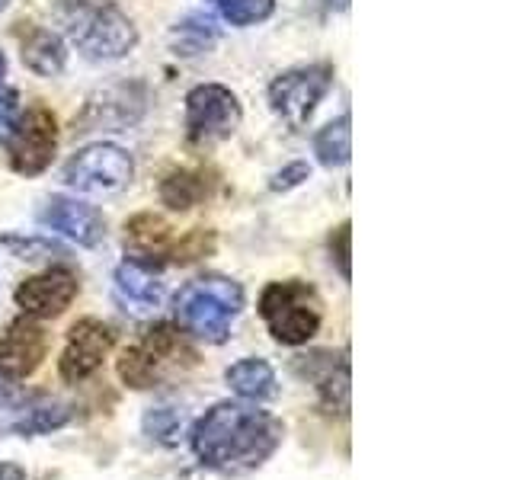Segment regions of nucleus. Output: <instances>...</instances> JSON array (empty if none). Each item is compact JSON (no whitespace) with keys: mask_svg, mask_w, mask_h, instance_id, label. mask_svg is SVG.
<instances>
[{"mask_svg":"<svg viewBox=\"0 0 512 480\" xmlns=\"http://www.w3.org/2000/svg\"><path fill=\"white\" fill-rule=\"evenodd\" d=\"M71 423V410L68 407H36L29 410L26 416H20L10 429L16 432V436H48V432H58Z\"/></svg>","mask_w":512,"mask_h":480,"instance_id":"393cba45","label":"nucleus"},{"mask_svg":"<svg viewBox=\"0 0 512 480\" xmlns=\"http://www.w3.org/2000/svg\"><path fill=\"white\" fill-rule=\"evenodd\" d=\"M16 119H20V93L10 87H0V144H10Z\"/></svg>","mask_w":512,"mask_h":480,"instance_id":"c756f323","label":"nucleus"},{"mask_svg":"<svg viewBox=\"0 0 512 480\" xmlns=\"http://www.w3.org/2000/svg\"><path fill=\"white\" fill-rule=\"evenodd\" d=\"M215 247H218L215 231H208V228H192V231H186L183 237H176V240H173L167 263H173V266L199 263V260H208V256L215 253Z\"/></svg>","mask_w":512,"mask_h":480,"instance_id":"5701e85b","label":"nucleus"},{"mask_svg":"<svg viewBox=\"0 0 512 480\" xmlns=\"http://www.w3.org/2000/svg\"><path fill=\"white\" fill-rule=\"evenodd\" d=\"M80 292V282L68 266H48L39 276H29L16 285L13 301L23 314L36 320H55L71 308Z\"/></svg>","mask_w":512,"mask_h":480,"instance_id":"9b49d317","label":"nucleus"},{"mask_svg":"<svg viewBox=\"0 0 512 480\" xmlns=\"http://www.w3.org/2000/svg\"><path fill=\"white\" fill-rule=\"evenodd\" d=\"M330 253H333V263L340 269V276L349 282L352 279V224L343 221L340 228L333 231L330 237Z\"/></svg>","mask_w":512,"mask_h":480,"instance_id":"c85d7f7f","label":"nucleus"},{"mask_svg":"<svg viewBox=\"0 0 512 480\" xmlns=\"http://www.w3.org/2000/svg\"><path fill=\"white\" fill-rule=\"evenodd\" d=\"M218 32L212 20H199V16H189V20L176 23L173 29V45L180 48L176 55H202L215 45Z\"/></svg>","mask_w":512,"mask_h":480,"instance_id":"b1692460","label":"nucleus"},{"mask_svg":"<svg viewBox=\"0 0 512 480\" xmlns=\"http://www.w3.org/2000/svg\"><path fill=\"white\" fill-rule=\"evenodd\" d=\"M141 343L154 352L164 372L167 368L170 372H183V368L199 365V349L189 343L186 330L176 324H154L151 330H144Z\"/></svg>","mask_w":512,"mask_h":480,"instance_id":"a211bd4d","label":"nucleus"},{"mask_svg":"<svg viewBox=\"0 0 512 480\" xmlns=\"http://www.w3.org/2000/svg\"><path fill=\"white\" fill-rule=\"evenodd\" d=\"M116 292L122 304H132V311H151L164 301V282L151 263L125 260L116 266Z\"/></svg>","mask_w":512,"mask_h":480,"instance_id":"f3484780","label":"nucleus"},{"mask_svg":"<svg viewBox=\"0 0 512 480\" xmlns=\"http://www.w3.org/2000/svg\"><path fill=\"white\" fill-rule=\"evenodd\" d=\"M0 244H4L13 256H20L26 263H52V260H61L64 247L52 244V240H42V237H16V234H4L0 237Z\"/></svg>","mask_w":512,"mask_h":480,"instance_id":"bb28decb","label":"nucleus"},{"mask_svg":"<svg viewBox=\"0 0 512 480\" xmlns=\"http://www.w3.org/2000/svg\"><path fill=\"white\" fill-rule=\"evenodd\" d=\"M39 221L80 247H100L106 240V218L96 212L93 205L77 202V199L52 196L39 212Z\"/></svg>","mask_w":512,"mask_h":480,"instance_id":"ddd939ff","label":"nucleus"},{"mask_svg":"<svg viewBox=\"0 0 512 480\" xmlns=\"http://www.w3.org/2000/svg\"><path fill=\"white\" fill-rule=\"evenodd\" d=\"M116 346V330L100 317H80L71 324L68 340H64L61 359H58V375L68 384H80L90 375L100 372L103 359Z\"/></svg>","mask_w":512,"mask_h":480,"instance_id":"9d476101","label":"nucleus"},{"mask_svg":"<svg viewBox=\"0 0 512 480\" xmlns=\"http://www.w3.org/2000/svg\"><path fill=\"white\" fill-rule=\"evenodd\" d=\"M135 176V160L119 144L96 141L80 148L68 164H64V183L77 192H119L132 183Z\"/></svg>","mask_w":512,"mask_h":480,"instance_id":"423d86ee","label":"nucleus"},{"mask_svg":"<svg viewBox=\"0 0 512 480\" xmlns=\"http://www.w3.org/2000/svg\"><path fill=\"white\" fill-rule=\"evenodd\" d=\"M141 429H144V436L160 442V445H176L180 442L183 420H180V413L170 410V407H151L148 413H144Z\"/></svg>","mask_w":512,"mask_h":480,"instance_id":"cd10ccee","label":"nucleus"},{"mask_svg":"<svg viewBox=\"0 0 512 480\" xmlns=\"http://www.w3.org/2000/svg\"><path fill=\"white\" fill-rule=\"evenodd\" d=\"M244 311V288L224 276H202L186 282L173 298L176 324L186 336L221 346L231 340V320Z\"/></svg>","mask_w":512,"mask_h":480,"instance_id":"7ed1b4c3","label":"nucleus"},{"mask_svg":"<svg viewBox=\"0 0 512 480\" xmlns=\"http://www.w3.org/2000/svg\"><path fill=\"white\" fill-rule=\"evenodd\" d=\"M58 26L90 61H119L135 52L138 29L112 0H58Z\"/></svg>","mask_w":512,"mask_h":480,"instance_id":"f03ea898","label":"nucleus"},{"mask_svg":"<svg viewBox=\"0 0 512 480\" xmlns=\"http://www.w3.org/2000/svg\"><path fill=\"white\" fill-rule=\"evenodd\" d=\"M324 4H327L330 10H336V13H343V10H349V0H324Z\"/></svg>","mask_w":512,"mask_h":480,"instance_id":"473e14b6","label":"nucleus"},{"mask_svg":"<svg viewBox=\"0 0 512 480\" xmlns=\"http://www.w3.org/2000/svg\"><path fill=\"white\" fill-rule=\"evenodd\" d=\"M48 352V333L36 317L20 314L0 333V378L26 381Z\"/></svg>","mask_w":512,"mask_h":480,"instance_id":"f8f14e48","label":"nucleus"},{"mask_svg":"<svg viewBox=\"0 0 512 480\" xmlns=\"http://www.w3.org/2000/svg\"><path fill=\"white\" fill-rule=\"evenodd\" d=\"M215 189V176L208 170H173L160 183V202L170 212H186V208L205 202Z\"/></svg>","mask_w":512,"mask_h":480,"instance_id":"aec40b11","label":"nucleus"},{"mask_svg":"<svg viewBox=\"0 0 512 480\" xmlns=\"http://www.w3.org/2000/svg\"><path fill=\"white\" fill-rule=\"evenodd\" d=\"M173 224L167 218H160L154 212H141L135 218L125 221V253L128 260H141V263H167L170 247H173Z\"/></svg>","mask_w":512,"mask_h":480,"instance_id":"2eb2a0df","label":"nucleus"},{"mask_svg":"<svg viewBox=\"0 0 512 480\" xmlns=\"http://www.w3.org/2000/svg\"><path fill=\"white\" fill-rule=\"evenodd\" d=\"M20 55L23 64L39 77H58L68 64V48H64L61 36L52 29H42L36 23H26L20 32Z\"/></svg>","mask_w":512,"mask_h":480,"instance_id":"dca6fc26","label":"nucleus"},{"mask_svg":"<svg viewBox=\"0 0 512 480\" xmlns=\"http://www.w3.org/2000/svg\"><path fill=\"white\" fill-rule=\"evenodd\" d=\"M231 26H256L272 16L276 0H208Z\"/></svg>","mask_w":512,"mask_h":480,"instance_id":"a878e982","label":"nucleus"},{"mask_svg":"<svg viewBox=\"0 0 512 480\" xmlns=\"http://www.w3.org/2000/svg\"><path fill=\"white\" fill-rule=\"evenodd\" d=\"M285 426L253 400H221L208 407L189 432V448L202 468L218 474H250L279 452Z\"/></svg>","mask_w":512,"mask_h":480,"instance_id":"f257e3e1","label":"nucleus"},{"mask_svg":"<svg viewBox=\"0 0 512 480\" xmlns=\"http://www.w3.org/2000/svg\"><path fill=\"white\" fill-rule=\"evenodd\" d=\"M314 154L324 167H343L349 164V154H352V122L349 116L333 119L330 125H324L320 132L314 135Z\"/></svg>","mask_w":512,"mask_h":480,"instance_id":"4be33fe9","label":"nucleus"},{"mask_svg":"<svg viewBox=\"0 0 512 480\" xmlns=\"http://www.w3.org/2000/svg\"><path fill=\"white\" fill-rule=\"evenodd\" d=\"M10 7V0H0V10H7Z\"/></svg>","mask_w":512,"mask_h":480,"instance_id":"c9c22d12","label":"nucleus"},{"mask_svg":"<svg viewBox=\"0 0 512 480\" xmlns=\"http://www.w3.org/2000/svg\"><path fill=\"white\" fill-rule=\"evenodd\" d=\"M116 372H119L122 384H128V388H135V391H148V388H154V384H160V378H164V368H160L157 356L141 340L122 349V356L116 362Z\"/></svg>","mask_w":512,"mask_h":480,"instance_id":"412c9836","label":"nucleus"},{"mask_svg":"<svg viewBox=\"0 0 512 480\" xmlns=\"http://www.w3.org/2000/svg\"><path fill=\"white\" fill-rule=\"evenodd\" d=\"M308 176H311V167L304 164V160H295V164H288L285 170H279L276 176H272L269 189H272V192H288V189L301 186L304 180H308Z\"/></svg>","mask_w":512,"mask_h":480,"instance_id":"7c9ffc66","label":"nucleus"},{"mask_svg":"<svg viewBox=\"0 0 512 480\" xmlns=\"http://www.w3.org/2000/svg\"><path fill=\"white\" fill-rule=\"evenodd\" d=\"M224 381L231 384V391L240 400H253V404H260V400H272L279 394L276 372H272V365L266 359H240V362H234L228 372H224Z\"/></svg>","mask_w":512,"mask_h":480,"instance_id":"6ab92c4d","label":"nucleus"},{"mask_svg":"<svg viewBox=\"0 0 512 480\" xmlns=\"http://www.w3.org/2000/svg\"><path fill=\"white\" fill-rule=\"evenodd\" d=\"M240 119H244V109L228 87L199 84L186 93V138L196 148L228 141L237 132Z\"/></svg>","mask_w":512,"mask_h":480,"instance_id":"39448f33","label":"nucleus"},{"mask_svg":"<svg viewBox=\"0 0 512 480\" xmlns=\"http://www.w3.org/2000/svg\"><path fill=\"white\" fill-rule=\"evenodd\" d=\"M330 87H333V64L327 61L301 64V68H292L272 80L269 106L292 128H301L314 116L317 103L324 100Z\"/></svg>","mask_w":512,"mask_h":480,"instance_id":"0eeeda50","label":"nucleus"},{"mask_svg":"<svg viewBox=\"0 0 512 480\" xmlns=\"http://www.w3.org/2000/svg\"><path fill=\"white\" fill-rule=\"evenodd\" d=\"M256 311H260L272 340L282 346L311 343L320 324H324V304H320L317 288L301 279L269 282L263 288Z\"/></svg>","mask_w":512,"mask_h":480,"instance_id":"20e7f679","label":"nucleus"},{"mask_svg":"<svg viewBox=\"0 0 512 480\" xmlns=\"http://www.w3.org/2000/svg\"><path fill=\"white\" fill-rule=\"evenodd\" d=\"M298 372L317 384L320 404L330 413L336 410L340 416H349V362L346 356H330V352H311V356L298 359Z\"/></svg>","mask_w":512,"mask_h":480,"instance_id":"4468645a","label":"nucleus"},{"mask_svg":"<svg viewBox=\"0 0 512 480\" xmlns=\"http://www.w3.org/2000/svg\"><path fill=\"white\" fill-rule=\"evenodd\" d=\"M7 151H10V167L23 176H39L52 164V157L58 151V119L52 116V109L29 106L26 112H20Z\"/></svg>","mask_w":512,"mask_h":480,"instance_id":"6e6552de","label":"nucleus"},{"mask_svg":"<svg viewBox=\"0 0 512 480\" xmlns=\"http://www.w3.org/2000/svg\"><path fill=\"white\" fill-rule=\"evenodd\" d=\"M0 480H29L26 468L16 461H0Z\"/></svg>","mask_w":512,"mask_h":480,"instance_id":"2f4dec72","label":"nucleus"},{"mask_svg":"<svg viewBox=\"0 0 512 480\" xmlns=\"http://www.w3.org/2000/svg\"><path fill=\"white\" fill-rule=\"evenodd\" d=\"M4 381H7V378H0V407H4V404H10V397H13V394H10V388H7Z\"/></svg>","mask_w":512,"mask_h":480,"instance_id":"72a5a7b5","label":"nucleus"},{"mask_svg":"<svg viewBox=\"0 0 512 480\" xmlns=\"http://www.w3.org/2000/svg\"><path fill=\"white\" fill-rule=\"evenodd\" d=\"M4 74H7V58H4V52H0V80H4Z\"/></svg>","mask_w":512,"mask_h":480,"instance_id":"f704fd0d","label":"nucleus"},{"mask_svg":"<svg viewBox=\"0 0 512 480\" xmlns=\"http://www.w3.org/2000/svg\"><path fill=\"white\" fill-rule=\"evenodd\" d=\"M144 106H148V93H144L141 84L96 90L93 96H87L84 109L74 116V132H125L128 125H135L144 116Z\"/></svg>","mask_w":512,"mask_h":480,"instance_id":"1a4fd4ad","label":"nucleus"}]
</instances>
